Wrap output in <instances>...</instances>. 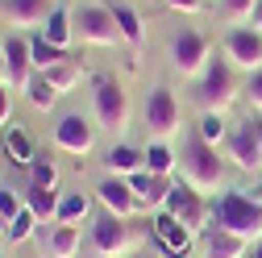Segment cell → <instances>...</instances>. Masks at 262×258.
<instances>
[{
  "mask_svg": "<svg viewBox=\"0 0 262 258\" xmlns=\"http://www.w3.org/2000/svg\"><path fill=\"white\" fill-rule=\"evenodd\" d=\"M225 58L237 71H262V29L258 25H237L225 34Z\"/></svg>",
  "mask_w": 262,
  "mask_h": 258,
  "instance_id": "8fae6325",
  "label": "cell"
},
{
  "mask_svg": "<svg viewBox=\"0 0 262 258\" xmlns=\"http://www.w3.org/2000/svg\"><path fill=\"white\" fill-rule=\"evenodd\" d=\"M167 5H171L175 13H200V9H204V0H167Z\"/></svg>",
  "mask_w": 262,
  "mask_h": 258,
  "instance_id": "8d00e7d4",
  "label": "cell"
},
{
  "mask_svg": "<svg viewBox=\"0 0 262 258\" xmlns=\"http://www.w3.org/2000/svg\"><path fill=\"white\" fill-rule=\"evenodd\" d=\"M5 229H9V217H5V212H0V233H5Z\"/></svg>",
  "mask_w": 262,
  "mask_h": 258,
  "instance_id": "f35d334b",
  "label": "cell"
},
{
  "mask_svg": "<svg viewBox=\"0 0 262 258\" xmlns=\"http://www.w3.org/2000/svg\"><path fill=\"white\" fill-rule=\"evenodd\" d=\"M179 179L191 183L200 196L216 191L221 179H225V163H221L216 146H208L200 134H187V138H183V150H179Z\"/></svg>",
  "mask_w": 262,
  "mask_h": 258,
  "instance_id": "6da1fadb",
  "label": "cell"
},
{
  "mask_svg": "<svg viewBox=\"0 0 262 258\" xmlns=\"http://www.w3.org/2000/svg\"><path fill=\"white\" fill-rule=\"evenodd\" d=\"M96 92H92V104H96V121H100V129H125L129 125V96H125V88L117 83V79H108V75H96V83H92Z\"/></svg>",
  "mask_w": 262,
  "mask_h": 258,
  "instance_id": "8992f818",
  "label": "cell"
},
{
  "mask_svg": "<svg viewBox=\"0 0 262 258\" xmlns=\"http://www.w3.org/2000/svg\"><path fill=\"white\" fill-rule=\"evenodd\" d=\"M258 29H262V13H258Z\"/></svg>",
  "mask_w": 262,
  "mask_h": 258,
  "instance_id": "ab89813d",
  "label": "cell"
},
{
  "mask_svg": "<svg viewBox=\"0 0 262 258\" xmlns=\"http://www.w3.org/2000/svg\"><path fill=\"white\" fill-rule=\"evenodd\" d=\"M237 92H242L237 88V67L221 54V58H208L204 75L195 79V88H191V100L200 104L204 113H225L229 104L237 100Z\"/></svg>",
  "mask_w": 262,
  "mask_h": 258,
  "instance_id": "7a4b0ae2",
  "label": "cell"
},
{
  "mask_svg": "<svg viewBox=\"0 0 262 258\" xmlns=\"http://www.w3.org/2000/svg\"><path fill=\"white\" fill-rule=\"evenodd\" d=\"M154 225V242L162 250V258H191V246H195V229H187L183 221H175L167 208H158L150 217Z\"/></svg>",
  "mask_w": 262,
  "mask_h": 258,
  "instance_id": "30bf717a",
  "label": "cell"
},
{
  "mask_svg": "<svg viewBox=\"0 0 262 258\" xmlns=\"http://www.w3.org/2000/svg\"><path fill=\"white\" fill-rule=\"evenodd\" d=\"M9 117H13V92H9V83H0V125L9 129Z\"/></svg>",
  "mask_w": 262,
  "mask_h": 258,
  "instance_id": "e575fe53",
  "label": "cell"
},
{
  "mask_svg": "<svg viewBox=\"0 0 262 258\" xmlns=\"http://www.w3.org/2000/svg\"><path fill=\"white\" fill-rule=\"evenodd\" d=\"M208 58H212V50H208V38L200 34V29H183V34H175V42H171V67L179 75H195V79H200L204 67H208Z\"/></svg>",
  "mask_w": 262,
  "mask_h": 258,
  "instance_id": "ba28073f",
  "label": "cell"
},
{
  "mask_svg": "<svg viewBox=\"0 0 262 258\" xmlns=\"http://www.w3.org/2000/svg\"><path fill=\"white\" fill-rule=\"evenodd\" d=\"M258 134H262V121H258Z\"/></svg>",
  "mask_w": 262,
  "mask_h": 258,
  "instance_id": "60d3db41",
  "label": "cell"
},
{
  "mask_svg": "<svg viewBox=\"0 0 262 258\" xmlns=\"http://www.w3.org/2000/svg\"><path fill=\"white\" fill-rule=\"evenodd\" d=\"M96 200L104 204V212H113V217H121V221H129L134 212H146L142 200L134 196V187H129V179H121V175H108L100 187H96Z\"/></svg>",
  "mask_w": 262,
  "mask_h": 258,
  "instance_id": "4fadbf2b",
  "label": "cell"
},
{
  "mask_svg": "<svg viewBox=\"0 0 262 258\" xmlns=\"http://www.w3.org/2000/svg\"><path fill=\"white\" fill-rule=\"evenodd\" d=\"M212 225L242 233L246 242L262 238V200L246 196V191H221V200L212 204Z\"/></svg>",
  "mask_w": 262,
  "mask_h": 258,
  "instance_id": "3957f363",
  "label": "cell"
},
{
  "mask_svg": "<svg viewBox=\"0 0 262 258\" xmlns=\"http://www.w3.org/2000/svg\"><path fill=\"white\" fill-rule=\"evenodd\" d=\"M104 167H108V175L129 179L134 171H142V150H134V146H113V150L104 154Z\"/></svg>",
  "mask_w": 262,
  "mask_h": 258,
  "instance_id": "d4e9b609",
  "label": "cell"
},
{
  "mask_svg": "<svg viewBox=\"0 0 262 258\" xmlns=\"http://www.w3.org/2000/svg\"><path fill=\"white\" fill-rule=\"evenodd\" d=\"M21 208H25V200H17V191H13V187H0V212L13 221ZM5 233H9V229H5Z\"/></svg>",
  "mask_w": 262,
  "mask_h": 258,
  "instance_id": "836d02e7",
  "label": "cell"
},
{
  "mask_svg": "<svg viewBox=\"0 0 262 258\" xmlns=\"http://www.w3.org/2000/svg\"><path fill=\"white\" fill-rule=\"evenodd\" d=\"M29 54H34V71H50V67H58V62H71L67 50L54 46V42H46L42 34L29 38Z\"/></svg>",
  "mask_w": 262,
  "mask_h": 258,
  "instance_id": "cb8c5ba5",
  "label": "cell"
},
{
  "mask_svg": "<svg viewBox=\"0 0 262 258\" xmlns=\"http://www.w3.org/2000/svg\"><path fill=\"white\" fill-rule=\"evenodd\" d=\"M129 187H134V196L142 200L146 212H158L171 196V175H150V171H134L129 175Z\"/></svg>",
  "mask_w": 262,
  "mask_h": 258,
  "instance_id": "e0dca14e",
  "label": "cell"
},
{
  "mask_svg": "<svg viewBox=\"0 0 262 258\" xmlns=\"http://www.w3.org/2000/svg\"><path fill=\"white\" fill-rule=\"evenodd\" d=\"M200 250H204V258H246L250 242L233 229H225V225H208L200 233Z\"/></svg>",
  "mask_w": 262,
  "mask_h": 258,
  "instance_id": "2e32d148",
  "label": "cell"
},
{
  "mask_svg": "<svg viewBox=\"0 0 262 258\" xmlns=\"http://www.w3.org/2000/svg\"><path fill=\"white\" fill-rule=\"evenodd\" d=\"M75 34L88 46H117V42H125L108 5H79L75 9Z\"/></svg>",
  "mask_w": 262,
  "mask_h": 258,
  "instance_id": "5b68a950",
  "label": "cell"
},
{
  "mask_svg": "<svg viewBox=\"0 0 262 258\" xmlns=\"http://www.w3.org/2000/svg\"><path fill=\"white\" fill-rule=\"evenodd\" d=\"M250 258H262V242H258V246H254V250H250Z\"/></svg>",
  "mask_w": 262,
  "mask_h": 258,
  "instance_id": "74e56055",
  "label": "cell"
},
{
  "mask_svg": "<svg viewBox=\"0 0 262 258\" xmlns=\"http://www.w3.org/2000/svg\"><path fill=\"white\" fill-rule=\"evenodd\" d=\"M29 183H42V187H54V183H58V167H54V158L38 154V158H34V167H29Z\"/></svg>",
  "mask_w": 262,
  "mask_h": 258,
  "instance_id": "d6a6232c",
  "label": "cell"
},
{
  "mask_svg": "<svg viewBox=\"0 0 262 258\" xmlns=\"http://www.w3.org/2000/svg\"><path fill=\"white\" fill-rule=\"evenodd\" d=\"M113 17H117V25H121V38L129 42V46H142L146 42V29H142V17L129 9V5H113Z\"/></svg>",
  "mask_w": 262,
  "mask_h": 258,
  "instance_id": "83f0119b",
  "label": "cell"
},
{
  "mask_svg": "<svg viewBox=\"0 0 262 258\" xmlns=\"http://www.w3.org/2000/svg\"><path fill=\"white\" fill-rule=\"evenodd\" d=\"M34 229H38V217L34 212H29V208H21L13 221H9V242H29V238H34Z\"/></svg>",
  "mask_w": 262,
  "mask_h": 258,
  "instance_id": "1f68e13d",
  "label": "cell"
},
{
  "mask_svg": "<svg viewBox=\"0 0 262 258\" xmlns=\"http://www.w3.org/2000/svg\"><path fill=\"white\" fill-rule=\"evenodd\" d=\"M258 13H262V0H221V17L233 25V29L258 21Z\"/></svg>",
  "mask_w": 262,
  "mask_h": 258,
  "instance_id": "4316f807",
  "label": "cell"
},
{
  "mask_svg": "<svg viewBox=\"0 0 262 258\" xmlns=\"http://www.w3.org/2000/svg\"><path fill=\"white\" fill-rule=\"evenodd\" d=\"M146 258H150V254H146Z\"/></svg>",
  "mask_w": 262,
  "mask_h": 258,
  "instance_id": "b9f144b4",
  "label": "cell"
},
{
  "mask_svg": "<svg viewBox=\"0 0 262 258\" xmlns=\"http://www.w3.org/2000/svg\"><path fill=\"white\" fill-rule=\"evenodd\" d=\"M88 212H92V200L83 196V191H67V196H58V212H54V225H79Z\"/></svg>",
  "mask_w": 262,
  "mask_h": 258,
  "instance_id": "484cf974",
  "label": "cell"
},
{
  "mask_svg": "<svg viewBox=\"0 0 262 258\" xmlns=\"http://www.w3.org/2000/svg\"><path fill=\"white\" fill-rule=\"evenodd\" d=\"M129 225L121 221V217H113V212H100L96 217V225H92V246L100 250L104 258H121L125 250H129Z\"/></svg>",
  "mask_w": 262,
  "mask_h": 258,
  "instance_id": "5bb4252c",
  "label": "cell"
},
{
  "mask_svg": "<svg viewBox=\"0 0 262 258\" xmlns=\"http://www.w3.org/2000/svg\"><path fill=\"white\" fill-rule=\"evenodd\" d=\"M142 171H150V175H171V171H179V154H175L167 142H150V146L142 150Z\"/></svg>",
  "mask_w": 262,
  "mask_h": 258,
  "instance_id": "7402d4cb",
  "label": "cell"
},
{
  "mask_svg": "<svg viewBox=\"0 0 262 258\" xmlns=\"http://www.w3.org/2000/svg\"><path fill=\"white\" fill-rule=\"evenodd\" d=\"M0 50H5L9 83H13L17 92H25V83L34 79V54H29V38H21V34H9L5 42H0Z\"/></svg>",
  "mask_w": 262,
  "mask_h": 258,
  "instance_id": "9a60e30c",
  "label": "cell"
},
{
  "mask_svg": "<svg viewBox=\"0 0 262 258\" xmlns=\"http://www.w3.org/2000/svg\"><path fill=\"white\" fill-rule=\"evenodd\" d=\"M54 146L62 154H92L96 146V125L79 113H62L58 125H54Z\"/></svg>",
  "mask_w": 262,
  "mask_h": 258,
  "instance_id": "7c38bea8",
  "label": "cell"
},
{
  "mask_svg": "<svg viewBox=\"0 0 262 258\" xmlns=\"http://www.w3.org/2000/svg\"><path fill=\"white\" fill-rule=\"evenodd\" d=\"M225 154L233 158L237 171H262V134H258V121H242L237 129H229L225 138Z\"/></svg>",
  "mask_w": 262,
  "mask_h": 258,
  "instance_id": "9c48e42d",
  "label": "cell"
},
{
  "mask_svg": "<svg viewBox=\"0 0 262 258\" xmlns=\"http://www.w3.org/2000/svg\"><path fill=\"white\" fill-rule=\"evenodd\" d=\"M25 208L34 212L38 221H54V212H58V196H54V187L29 183V187H25Z\"/></svg>",
  "mask_w": 262,
  "mask_h": 258,
  "instance_id": "603a6c76",
  "label": "cell"
},
{
  "mask_svg": "<svg viewBox=\"0 0 262 258\" xmlns=\"http://www.w3.org/2000/svg\"><path fill=\"white\" fill-rule=\"evenodd\" d=\"M46 79H50V88L62 96V92H71L79 79H83V71H79V62L71 58V62H58V67H50V71H42Z\"/></svg>",
  "mask_w": 262,
  "mask_h": 258,
  "instance_id": "f546056e",
  "label": "cell"
},
{
  "mask_svg": "<svg viewBox=\"0 0 262 258\" xmlns=\"http://www.w3.org/2000/svg\"><path fill=\"white\" fill-rule=\"evenodd\" d=\"M25 96H29V104H34L38 113H50V104L58 100V92L50 88V79H46L42 71H34V79L25 83Z\"/></svg>",
  "mask_w": 262,
  "mask_h": 258,
  "instance_id": "f1b7e54d",
  "label": "cell"
},
{
  "mask_svg": "<svg viewBox=\"0 0 262 258\" xmlns=\"http://www.w3.org/2000/svg\"><path fill=\"white\" fill-rule=\"evenodd\" d=\"M162 208H167L175 221H183L187 229H195V233H204L208 225H212V204H208L191 183H183V179L171 183V196H167V204H162Z\"/></svg>",
  "mask_w": 262,
  "mask_h": 258,
  "instance_id": "277c9868",
  "label": "cell"
},
{
  "mask_svg": "<svg viewBox=\"0 0 262 258\" xmlns=\"http://www.w3.org/2000/svg\"><path fill=\"white\" fill-rule=\"evenodd\" d=\"M179 121H183V117H179L175 92H171V88H154V92L146 96V129H150V138H154V142L175 138L179 129H183Z\"/></svg>",
  "mask_w": 262,
  "mask_h": 258,
  "instance_id": "52a82bcc",
  "label": "cell"
},
{
  "mask_svg": "<svg viewBox=\"0 0 262 258\" xmlns=\"http://www.w3.org/2000/svg\"><path fill=\"white\" fill-rule=\"evenodd\" d=\"M42 38L67 50V46H71V38H75V13H67L62 5H54V13L42 21Z\"/></svg>",
  "mask_w": 262,
  "mask_h": 258,
  "instance_id": "ffe728a7",
  "label": "cell"
},
{
  "mask_svg": "<svg viewBox=\"0 0 262 258\" xmlns=\"http://www.w3.org/2000/svg\"><path fill=\"white\" fill-rule=\"evenodd\" d=\"M246 92H250V104H258V109H262V71H250Z\"/></svg>",
  "mask_w": 262,
  "mask_h": 258,
  "instance_id": "d590c367",
  "label": "cell"
},
{
  "mask_svg": "<svg viewBox=\"0 0 262 258\" xmlns=\"http://www.w3.org/2000/svg\"><path fill=\"white\" fill-rule=\"evenodd\" d=\"M79 246H83L79 225H54V229L46 233V242H42V254L46 258H75Z\"/></svg>",
  "mask_w": 262,
  "mask_h": 258,
  "instance_id": "ac0fdd59",
  "label": "cell"
},
{
  "mask_svg": "<svg viewBox=\"0 0 262 258\" xmlns=\"http://www.w3.org/2000/svg\"><path fill=\"white\" fill-rule=\"evenodd\" d=\"M0 13H9L13 25H42L54 13V0H0Z\"/></svg>",
  "mask_w": 262,
  "mask_h": 258,
  "instance_id": "d6986e66",
  "label": "cell"
},
{
  "mask_svg": "<svg viewBox=\"0 0 262 258\" xmlns=\"http://www.w3.org/2000/svg\"><path fill=\"white\" fill-rule=\"evenodd\" d=\"M5 154H9L13 167H34V158H38L34 138H29L21 125H9V129H5Z\"/></svg>",
  "mask_w": 262,
  "mask_h": 258,
  "instance_id": "44dd1931",
  "label": "cell"
},
{
  "mask_svg": "<svg viewBox=\"0 0 262 258\" xmlns=\"http://www.w3.org/2000/svg\"><path fill=\"white\" fill-rule=\"evenodd\" d=\"M195 134H200L208 146H221V142L229 138V125H225V117H221V113H204V117H200V125H195Z\"/></svg>",
  "mask_w": 262,
  "mask_h": 258,
  "instance_id": "4dcf8cb0",
  "label": "cell"
}]
</instances>
